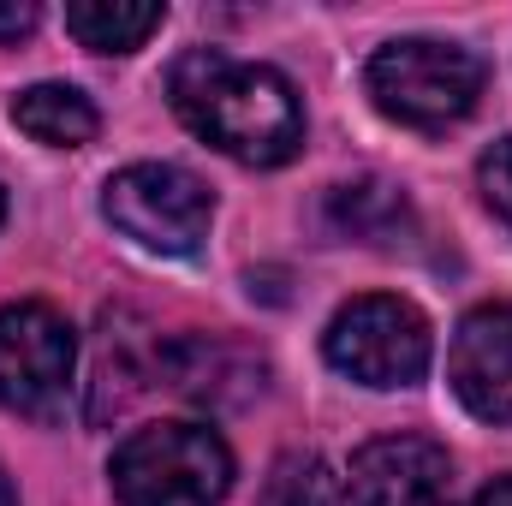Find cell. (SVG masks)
Here are the masks:
<instances>
[{
  "label": "cell",
  "instance_id": "cell-1",
  "mask_svg": "<svg viewBox=\"0 0 512 506\" xmlns=\"http://www.w3.org/2000/svg\"><path fill=\"white\" fill-rule=\"evenodd\" d=\"M167 102L203 143L245 167H280L304 143V108L274 66L233 60L221 48H191L167 72Z\"/></svg>",
  "mask_w": 512,
  "mask_h": 506
},
{
  "label": "cell",
  "instance_id": "cell-2",
  "mask_svg": "<svg viewBox=\"0 0 512 506\" xmlns=\"http://www.w3.org/2000/svg\"><path fill=\"white\" fill-rule=\"evenodd\" d=\"M489 66L459 48V42H435V36H405L370 54L364 66V90L387 120L411 131H441L453 120H465L483 96Z\"/></svg>",
  "mask_w": 512,
  "mask_h": 506
},
{
  "label": "cell",
  "instance_id": "cell-3",
  "mask_svg": "<svg viewBox=\"0 0 512 506\" xmlns=\"http://www.w3.org/2000/svg\"><path fill=\"white\" fill-rule=\"evenodd\" d=\"M233 489V453L209 423H155L114 453L120 506H221Z\"/></svg>",
  "mask_w": 512,
  "mask_h": 506
},
{
  "label": "cell",
  "instance_id": "cell-4",
  "mask_svg": "<svg viewBox=\"0 0 512 506\" xmlns=\"http://www.w3.org/2000/svg\"><path fill=\"white\" fill-rule=\"evenodd\" d=\"M102 215L137 239L143 251L161 256H191L203 251L209 239V221H215V197L197 173L185 167H167V161H137L126 173L108 179V197H102Z\"/></svg>",
  "mask_w": 512,
  "mask_h": 506
},
{
  "label": "cell",
  "instance_id": "cell-5",
  "mask_svg": "<svg viewBox=\"0 0 512 506\" xmlns=\"http://www.w3.org/2000/svg\"><path fill=\"white\" fill-rule=\"evenodd\" d=\"M322 352H328V364L340 376L364 381V387H411L429 370L435 340H429V322H423L417 304L370 292V298H352L328 322Z\"/></svg>",
  "mask_w": 512,
  "mask_h": 506
},
{
  "label": "cell",
  "instance_id": "cell-6",
  "mask_svg": "<svg viewBox=\"0 0 512 506\" xmlns=\"http://www.w3.org/2000/svg\"><path fill=\"white\" fill-rule=\"evenodd\" d=\"M78 370V340L48 304L0 310V405L24 417H60Z\"/></svg>",
  "mask_w": 512,
  "mask_h": 506
},
{
  "label": "cell",
  "instance_id": "cell-7",
  "mask_svg": "<svg viewBox=\"0 0 512 506\" xmlns=\"http://www.w3.org/2000/svg\"><path fill=\"white\" fill-rule=\"evenodd\" d=\"M447 483H453V459L429 435L364 441L352 453V471H346L352 506H441Z\"/></svg>",
  "mask_w": 512,
  "mask_h": 506
},
{
  "label": "cell",
  "instance_id": "cell-8",
  "mask_svg": "<svg viewBox=\"0 0 512 506\" xmlns=\"http://www.w3.org/2000/svg\"><path fill=\"white\" fill-rule=\"evenodd\" d=\"M447 381L465 399L471 417L483 423H512V298L483 304L459 322Z\"/></svg>",
  "mask_w": 512,
  "mask_h": 506
},
{
  "label": "cell",
  "instance_id": "cell-9",
  "mask_svg": "<svg viewBox=\"0 0 512 506\" xmlns=\"http://www.w3.org/2000/svg\"><path fill=\"white\" fill-rule=\"evenodd\" d=\"M155 370L167 376L173 393L209 405V411H227V405H245L262 393V358L251 346L227 340V334H185L173 346L155 352Z\"/></svg>",
  "mask_w": 512,
  "mask_h": 506
},
{
  "label": "cell",
  "instance_id": "cell-10",
  "mask_svg": "<svg viewBox=\"0 0 512 506\" xmlns=\"http://www.w3.org/2000/svg\"><path fill=\"white\" fill-rule=\"evenodd\" d=\"M12 126L36 143H48V149H78L96 137V108L72 84H36L12 102Z\"/></svg>",
  "mask_w": 512,
  "mask_h": 506
},
{
  "label": "cell",
  "instance_id": "cell-11",
  "mask_svg": "<svg viewBox=\"0 0 512 506\" xmlns=\"http://www.w3.org/2000/svg\"><path fill=\"white\" fill-rule=\"evenodd\" d=\"M161 6H131V0H78L66 6V30L96 48V54H137L161 30Z\"/></svg>",
  "mask_w": 512,
  "mask_h": 506
},
{
  "label": "cell",
  "instance_id": "cell-12",
  "mask_svg": "<svg viewBox=\"0 0 512 506\" xmlns=\"http://www.w3.org/2000/svg\"><path fill=\"white\" fill-rule=\"evenodd\" d=\"M334 221L346 233L370 239V245H387V239H399V227L411 215H405V197L387 179H358V185H340L334 191Z\"/></svg>",
  "mask_w": 512,
  "mask_h": 506
},
{
  "label": "cell",
  "instance_id": "cell-13",
  "mask_svg": "<svg viewBox=\"0 0 512 506\" xmlns=\"http://www.w3.org/2000/svg\"><path fill=\"white\" fill-rule=\"evenodd\" d=\"M262 506H340V483L316 453H286L262 489Z\"/></svg>",
  "mask_w": 512,
  "mask_h": 506
},
{
  "label": "cell",
  "instance_id": "cell-14",
  "mask_svg": "<svg viewBox=\"0 0 512 506\" xmlns=\"http://www.w3.org/2000/svg\"><path fill=\"white\" fill-rule=\"evenodd\" d=\"M477 185H483V203L495 209V221L512 227V137H501V143L477 161Z\"/></svg>",
  "mask_w": 512,
  "mask_h": 506
},
{
  "label": "cell",
  "instance_id": "cell-15",
  "mask_svg": "<svg viewBox=\"0 0 512 506\" xmlns=\"http://www.w3.org/2000/svg\"><path fill=\"white\" fill-rule=\"evenodd\" d=\"M36 18H42V6H36V0H0V42L30 36V30H36Z\"/></svg>",
  "mask_w": 512,
  "mask_h": 506
},
{
  "label": "cell",
  "instance_id": "cell-16",
  "mask_svg": "<svg viewBox=\"0 0 512 506\" xmlns=\"http://www.w3.org/2000/svg\"><path fill=\"white\" fill-rule=\"evenodd\" d=\"M471 506H512V477H507V483H489Z\"/></svg>",
  "mask_w": 512,
  "mask_h": 506
},
{
  "label": "cell",
  "instance_id": "cell-17",
  "mask_svg": "<svg viewBox=\"0 0 512 506\" xmlns=\"http://www.w3.org/2000/svg\"><path fill=\"white\" fill-rule=\"evenodd\" d=\"M0 506H18V495H12V483H6V471H0Z\"/></svg>",
  "mask_w": 512,
  "mask_h": 506
},
{
  "label": "cell",
  "instance_id": "cell-18",
  "mask_svg": "<svg viewBox=\"0 0 512 506\" xmlns=\"http://www.w3.org/2000/svg\"><path fill=\"white\" fill-rule=\"evenodd\" d=\"M0 215H6V191H0Z\"/></svg>",
  "mask_w": 512,
  "mask_h": 506
}]
</instances>
